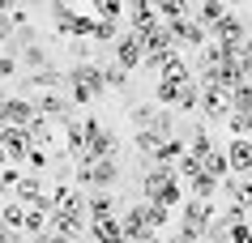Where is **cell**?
<instances>
[{"mask_svg": "<svg viewBox=\"0 0 252 243\" xmlns=\"http://www.w3.org/2000/svg\"><path fill=\"white\" fill-rule=\"evenodd\" d=\"M158 201L167 205V209H180V205L188 201V184H184V179H171V184L158 192Z\"/></svg>", "mask_w": 252, "mask_h": 243, "instance_id": "f1b7e54d", "label": "cell"}, {"mask_svg": "<svg viewBox=\"0 0 252 243\" xmlns=\"http://www.w3.org/2000/svg\"><path fill=\"white\" fill-rule=\"evenodd\" d=\"M158 77H171V81H184V77H192V68H188V60H184V55L175 52L171 60H167V64H162V73H158Z\"/></svg>", "mask_w": 252, "mask_h": 243, "instance_id": "836d02e7", "label": "cell"}, {"mask_svg": "<svg viewBox=\"0 0 252 243\" xmlns=\"http://www.w3.org/2000/svg\"><path fill=\"white\" fill-rule=\"evenodd\" d=\"M154 22H162L158 17V0H128V26L141 34V30H150Z\"/></svg>", "mask_w": 252, "mask_h": 243, "instance_id": "7c38bea8", "label": "cell"}, {"mask_svg": "<svg viewBox=\"0 0 252 243\" xmlns=\"http://www.w3.org/2000/svg\"><path fill=\"white\" fill-rule=\"evenodd\" d=\"M0 145L9 149V162L26 166V154L34 149V136H30V128H22V124H0Z\"/></svg>", "mask_w": 252, "mask_h": 243, "instance_id": "8992f818", "label": "cell"}, {"mask_svg": "<svg viewBox=\"0 0 252 243\" xmlns=\"http://www.w3.org/2000/svg\"><path fill=\"white\" fill-rule=\"evenodd\" d=\"M86 222H90V217H81V214H60V209H56L47 226L60 230V235H68V239H86Z\"/></svg>", "mask_w": 252, "mask_h": 243, "instance_id": "ac0fdd59", "label": "cell"}, {"mask_svg": "<svg viewBox=\"0 0 252 243\" xmlns=\"http://www.w3.org/2000/svg\"><path fill=\"white\" fill-rule=\"evenodd\" d=\"M120 175H124V171H120L116 158H94V162H81V166H77L73 184L86 188V192H94V188H116Z\"/></svg>", "mask_w": 252, "mask_h": 243, "instance_id": "6da1fadb", "label": "cell"}, {"mask_svg": "<svg viewBox=\"0 0 252 243\" xmlns=\"http://www.w3.org/2000/svg\"><path fill=\"white\" fill-rule=\"evenodd\" d=\"M47 9H52L56 30H60L64 39H73V26H77V9H73V4H64V0H56V4H47Z\"/></svg>", "mask_w": 252, "mask_h": 243, "instance_id": "cb8c5ba5", "label": "cell"}, {"mask_svg": "<svg viewBox=\"0 0 252 243\" xmlns=\"http://www.w3.org/2000/svg\"><path fill=\"white\" fill-rule=\"evenodd\" d=\"M226 133H231V136H252V115L231 111V115H226Z\"/></svg>", "mask_w": 252, "mask_h": 243, "instance_id": "d590c367", "label": "cell"}, {"mask_svg": "<svg viewBox=\"0 0 252 243\" xmlns=\"http://www.w3.org/2000/svg\"><path fill=\"white\" fill-rule=\"evenodd\" d=\"M60 85H64V73L56 64H47V68H39V73H26V77H22V94H26V90H60Z\"/></svg>", "mask_w": 252, "mask_h": 243, "instance_id": "5bb4252c", "label": "cell"}, {"mask_svg": "<svg viewBox=\"0 0 252 243\" xmlns=\"http://www.w3.org/2000/svg\"><path fill=\"white\" fill-rule=\"evenodd\" d=\"M158 141H162V133H154V128H137L133 145H137V154L146 158V166H154V154H158Z\"/></svg>", "mask_w": 252, "mask_h": 243, "instance_id": "484cf974", "label": "cell"}, {"mask_svg": "<svg viewBox=\"0 0 252 243\" xmlns=\"http://www.w3.org/2000/svg\"><path fill=\"white\" fill-rule=\"evenodd\" d=\"M17 60H22V73H39V68L52 64V55H47L43 39H39V43H30V47H22V52H17Z\"/></svg>", "mask_w": 252, "mask_h": 243, "instance_id": "44dd1931", "label": "cell"}, {"mask_svg": "<svg viewBox=\"0 0 252 243\" xmlns=\"http://www.w3.org/2000/svg\"><path fill=\"white\" fill-rule=\"evenodd\" d=\"M210 34H214L218 43H231V39H248V26H244V17H239L235 9H226V17L210 30Z\"/></svg>", "mask_w": 252, "mask_h": 243, "instance_id": "2e32d148", "label": "cell"}, {"mask_svg": "<svg viewBox=\"0 0 252 243\" xmlns=\"http://www.w3.org/2000/svg\"><path fill=\"white\" fill-rule=\"evenodd\" d=\"M103 73H107V90H124V85H128V68L116 64V60H111V64H103Z\"/></svg>", "mask_w": 252, "mask_h": 243, "instance_id": "74e56055", "label": "cell"}, {"mask_svg": "<svg viewBox=\"0 0 252 243\" xmlns=\"http://www.w3.org/2000/svg\"><path fill=\"white\" fill-rule=\"evenodd\" d=\"M64 85H86V90L98 98V94H107V73H103V64H94V60H77V64L64 73Z\"/></svg>", "mask_w": 252, "mask_h": 243, "instance_id": "5b68a950", "label": "cell"}, {"mask_svg": "<svg viewBox=\"0 0 252 243\" xmlns=\"http://www.w3.org/2000/svg\"><path fill=\"white\" fill-rule=\"evenodd\" d=\"M26 214H30V205H22L17 196H9V201L0 205V222H4L9 230H22V226H26Z\"/></svg>", "mask_w": 252, "mask_h": 243, "instance_id": "d4e9b609", "label": "cell"}, {"mask_svg": "<svg viewBox=\"0 0 252 243\" xmlns=\"http://www.w3.org/2000/svg\"><path fill=\"white\" fill-rule=\"evenodd\" d=\"M154 120H158V107H154V103L133 107V124H137V128H154Z\"/></svg>", "mask_w": 252, "mask_h": 243, "instance_id": "ab89813d", "label": "cell"}, {"mask_svg": "<svg viewBox=\"0 0 252 243\" xmlns=\"http://www.w3.org/2000/svg\"><path fill=\"white\" fill-rule=\"evenodd\" d=\"M248 175H252V171H248Z\"/></svg>", "mask_w": 252, "mask_h": 243, "instance_id": "f5cc1de1", "label": "cell"}, {"mask_svg": "<svg viewBox=\"0 0 252 243\" xmlns=\"http://www.w3.org/2000/svg\"><path fill=\"white\" fill-rule=\"evenodd\" d=\"M0 111H4V124H22V128H26V124L39 115L34 98H26V94H9V98H0Z\"/></svg>", "mask_w": 252, "mask_h": 243, "instance_id": "30bf717a", "label": "cell"}, {"mask_svg": "<svg viewBox=\"0 0 252 243\" xmlns=\"http://www.w3.org/2000/svg\"><path fill=\"white\" fill-rule=\"evenodd\" d=\"M120 34H124V22H116V17H98V30H94V39H98V43H116Z\"/></svg>", "mask_w": 252, "mask_h": 243, "instance_id": "d6a6232c", "label": "cell"}, {"mask_svg": "<svg viewBox=\"0 0 252 243\" xmlns=\"http://www.w3.org/2000/svg\"><path fill=\"white\" fill-rule=\"evenodd\" d=\"M201 115L210 124H226V115H231V90L205 85V94H201Z\"/></svg>", "mask_w": 252, "mask_h": 243, "instance_id": "ba28073f", "label": "cell"}, {"mask_svg": "<svg viewBox=\"0 0 252 243\" xmlns=\"http://www.w3.org/2000/svg\"><path fill=\"white\" fill-rule=\"evenodd\" d=\"M13 196H17V201H22V205H39L43 196H47V188H43V179H39V171H26V175L17 179Z\"/></svg>", "mask_w": 252, "mask_h": 243, "instance_id": "9a60e30c", "label": "cell"}, {"mask_svg": "<svg viewBox=\"0 0 252 243\" xmlns=\"http://www.w3.org/2000/svg\"><path fill=\"white\" fill-rule=\"evenodd\" d=\"M47 222H52V214H43V209H34V205H30V214H26V226H22V235H26V239H34V235H43V230H47Z\"/></svg>", "mask_w": 252, "mask_h": 243, "instance_id": "1f68e13d", "label": "cell"}, {"mask_svg": "<svg viewBox=\"0 0 252 243\" xmlns=\"http://www.w3.org/2000/svg\"><path fill=\"white\" fill-rule=\"evenodd\" d=\"M184 184H188V196H201V201H214V196L222 192V179L210 175V171H197V175L184 179Z\"/></svg>", "mask_w": 252, "mask_h": 243, "instance_id": "e0dca14e", "label": "cell"}, {"mask_svg": "<svg viewBox=\"0 0 252 243\" xmlns=\"http://www.w3.org/2000/svg\"><path fill=\"white\" fill-rule=\"evenodd\" d=\"M120 222H124V235H128V243H158V226L146 217V201H141V205H128Z\"/></svg>", "mask_w": 252, "mask_h": 243, "instance_id": "277c9868", "label": "cell"}, {"mask_svg": "<svg viewBox=\"0 0 252 243\" xmlns=\"http://www.w3.org/2000/svg\"><path fill=\"white\" fill-rule=\"evenodd\" d=\"M231 111H244V115H252V81H244L239 90H231Z\"/></svg>", "mask_w": 252, "mask_h": 243, "instance_id": "8d00e7d4", "label": "cell"}, {"mask_svg": "<svg viewBox=\"0 0 252 243\" xmlns=\"http://www.w3.org/2000/svg\"><path fill=\"white\" fill-rule=\"evenodd\" d=\"M86 4L94 17H116V22H124V9H128L124 0H86Z\"/></svg>", "mask_w": 252, "mask_h": 243, "instance_id": "f546056e", "label": "cell"}, {"mask_svg": "<svg viewBox=\"0 0 252 243\" xmlns=\"http://www.w3.org/2000/svg\"><path fill=\"white\" fill-rule=\"evenodd\" d=\"M116 149H120V136L103 124V133L90 136V158H116Z\"/></svg>", "mask_w": 252, "mask_h": 243, "instance_id": "603a6c76", "label": "cell"}, {"mask_svg": "<svg viewBox=\"0 0 252 243\" xmlns=\"http://www.w3.org/2000/svg\"><path fill=\"white\" fill-rule=\"evenodd\" d=\"M214 201H201V196H188L184 205H180V230H188L192 239H205V226L214 222Z\"/></svg>", "mask_w": 252, "mask_h": 243, "instance_id": "7a4b0ae2", "label": "cell"}, {"mask_svg": "<svg viewBox=\"0 0 252 243\" xmlns=\"http://www.w3.org/2000/svg\"><path fill=\"white\" fill-rule=\"evenodd\" d=\"M205 171H210V175H218V179L231 175V158H226V149H214L210 158H205Z\"/></svg>", "mask_w": 252, "mask_h": 243, "instance_id": "e575fe53", "label": "cell"}, {"mask_svg": "<svg viewBox=\"0 0 252 243\" xmlns=\"http://www.w3.org/2000/svg\"><path fill=\"white\" fill-rule=\"evenodd\" d=\"M214 149H218V145H214L210 128H205V124H192V133H188V154H192V158H201V162H205V158H210V154H214Z\"/></svg>", "mask_w": 252, "mask_h": 243, "instance_id": "ffe728a7", "label": "cell"}, {"mask_svg": "<svg viewBox=\"0 0 252 243\" xmlns=\"http://www.w3.org/2000/svg\"><path fill=\"white\" fill-rule=\"evenodd\" d=\"M90 47H94V39H68V52H73V60H90Z\"/></svg>", "mask_w": 252, "mask_h": 243, "instance_id": "7bdbcfd3", "label": "cell"}, {"mask_svg": "<svg viewBox=\"0 0 252 243\" xmlns=\"http://www.w3.org/2000/svg\"><path fill=\"white\" fill-rule=\"evenodd\" d=\"M146 217H150V222H154V226H167V217H171V209H167V205H162V201H146Z\"/></svg>", "mask_w": 252, "mask_h": 243, "instance_id": "b9f144b4", "label": "cell"}, {"mask_svg": "<svg viewBox=\"0 0 252 243\" xmlns=\"http://www.w3.org/2000/svg\"><path fill=\"white\" fill-rule=\"evenodd\" d=\"M4 166H9V149L0 145V171H4Z\"/></svg>", "mask_w": 252, "mask_h": 243, "instance_id": "bcb514c9", "label": "cell"}, {"mask_svg": "<svg viewBox=\"0 0 252 243\" xmlns=\"http://www.w3.org/2000/svg\"><path fill=\"white\" fill-rule=\"evenodd\" d=\"M226 9H231L226 0H201V4L192 9V13H197V22H201L205 30H214V26H218V22L226 17Z\"/></svg>", "mask_w": 252, "mask_h": 243, "instance_id": "7402d4cb", "label": "cell"}, {"mask_svg": "<svg viewBox=\"0 0 252 243\" xmlns=\"http://www.w3.org/2000/svg\"><path fill=\"white\" fill-rule=\"evenodd\" d=\"M0 124H4V111H0Z\"/></svg>", "mask_w": 252, "mask_h": 243, "instance_id": "f907efd6", "label": "cell"}, {"mask_svg": "<svg viewBox=\"0 0 252 243\" xmlns=\"http://www.w3.org/2000/svg\"><path fill=\"white\" fill-rule=\"evenodd\" d=\"M73 243H86V239H73Z\"/></svg>", "mask_w": 252, "mask_h": 243, "instance_id": "816d5d0a", "label": "cell"}, {"mask_svg": "<svg viewBox=\"0 0 252 243\" xmlns=\"http://www.w3.org/2000/svg\"><path fill=\"white\" fill-rule=\"evenodd\" d=\"M17 68H22V60H17V52H9V47H0V81L17 77Z\"/></svg>", "mask_w": 252, "mask_h": 243, "instance_id": "f35d334b", "label": "cell"}, {"mask_svg": "<svg viewBox=\"0 0 252 243\" xmlns=\"http://www.w3.org/2000/svg\"><path fill=\"white\" fill-rule=\"evenodd\" d=\"M167 26H171L175 43H180V47H192V52H197V47H205V39H210V30L197 22V13L180 17V22H167Z\"/></svg>", "mask_w": 252, "mask_h": 243, "instance_id": "52a82bcc", "label": "cell"}, {"mask_svg": "<svg viewBox=\"0 0 252 243\" xmlns=\"http://www.w3.org/2000/svg\"><path fill=\"white\" fill-rule=\"evenodd\" d=\"M13 4L17 0H0V13H13Z\"/></svg>", "mask_w": 252, "mask_h": 243, "instance_id": "f6af8a7d", "label": "cell"}, {"mask_svg": "<svg viewBox=\"0 0 252 243\" xmlns=\"http://www.w3.org/2000/svg\"><path fill=\"white\" fill-rule=\"evenodd\" d=\"M116 196H111V188H94L86 192V214H90V222H103V217H116Z\"/></svg>", "mask_w": 252, "mask_h": 243, "instance_id": "8fae6325", "label": "cell"}, {"mask_svg": "<svg viewBox=\"0 0 252 243\" xmlns=\"http://www.w3.org/2000/svg\"><path fill=\"white\" fill-rule=\"evenodd\" d=\"M226 158H231L235 175H248L252 171V136H231L226 141Z\"/></svg>", "mask_w": 252, "mask_h": 243, "instance_id": "4fadbf2b", "label": "cell"}, {"mask_svg": "<svg viewBox=\"0 0 252 243\" xmlns=\"http://www.w3.org/2000/svg\"><path fill=\"white\" fill-rule=\"evenodd\" d=\"M244 73H248V81H252V55H248V60H244Z\"/></svg>", "mask_w": 252, "mask_h": 243, "instance_id": "7dc6e473", "label": "cell"}, {"mask_svg": "<svg viewBox=\"0 0 252 243\" xmlns=\"http://www.w3.org/2000/svg\"><path fill=\"white\" fill-rule=\"evenodd\" d=\"M192 13V0H158V17L162 22H180Z\"/></svg>", "mask_w": 252, "mask_h": 243, "instance_id": "4dcf8cb0", "label": "cell"}, {"mask_svg": "<svg viewBox=\"0 0 252 243\" xmlns=\"http://www.w3.org/2000/svg\"><path fill=\"white\" fill-rule=\"evenodd\" d=\"M26 128H30V136H34V145H52L56 141V120H47V115H34Z\"/></svg>", "mask_w": 252, "mask_h": 243, "instance_id": "4316f807", "label": "cell"}, {"mask_svg": "<svg viewBox=\"0 0 252 243\" xmlns=\"http://www.w3.org/2000/svg\"><path fill=\"white\" fill-rule=\"evenodd\" d=\"M34 107H39V115H47V120H56V124H64V120H73V103H68L60 90H39L34 94Z\"/></svg>", "mask_w": 252, "mask_h": 243, "instance_id": "9c48e42d", "label": "cell"}, {"mask_svg": "<svg viewBox=\"0 0 252 243\" xmlns=\"http://www.w3.org/2000/svg\"><path fill=\"white\" fill-rule=\"evenodd\" d=\"M226 4H248V0H226Z\"/></svg>", "mask_w": 252, "mask_h": 243, "instance_id": "c3c4849f", "label": "cell"}, {"mask_svg": "<svg viewBox=\"0 0 252 243\" xmlns=\"http://www.w3.org/2000/svg\"><path fill=\"white\" fill-rule=\"evenodd\" d=\"M111 60H116V64H124L128 73L146 64V43H141V34H137L133 26H124V34L111 43Z\"/></svg>", "mask_w": 252, "mask_h": 243, "instance_id": "3957f363", "label": "cell"}, {"mask_svg": "<svg viewBox=\"0 0 252 243\" xmlns=\"http://www.w3.org/2000/svg\"><path fill=\"white\" fill-rule=\"evenodd\" d=\"M13 34H17V26H13V17H9V13H0V47H4V43L13 39Z\"/></svg>", "mask_w": 252, "mask_h": 243, "instance_id": "ee69618b", "label": "cell"}, {"mask_svg": "<svg viewBox=\"0 0 252 243\" xmlns=\"http://www.w3.org/2000/svg\"><path fill=\"white\" fill-rule=\"evenodd\" d=\"M0 98H4V81H0Z\"/></svg>", "mask_w": 252, "mask_h": 243, "instance_id": "681fc988", "label": "cell"}, {"mask_svg": "<svg viewBox=\"0 0 252 243\" xmlns=\"http://www.w3.org/2000/svg\"><path fill=\"white\" fill-rule=\"evenodd\" d=\"M154 98H158V107H175V103H180V81L158 77L154 81Z\"/></svg>", "mask_w": 252, "mask_h": 243, "instance_id": "83f0119b", "label": "cell"}, {"mask_svg": "<svg viewBox=\"0 0 252 243\" xmlns=\"http://www.w3.org/2000/svg\"><path fill=\"white\" fill-rule=\"evenodd\" d=\"M184 154H188V136L175 133V136H162V141H158V154H154V162H162V166H175Z\"/></svg>", "mask_w": 252, "mask_h": 243, "instance_id": "d6986e66", "label": "cell"}, {"mask_svg": "<svg viewBox=\"0 0 252 243\" xmlns=\"http://www.w3.org/2000/svg\"><path fill=\"white\" fill-rule=\"evenodd\" d=\"M52 166V158H47V145H34L26 154V171H47Z\"/></svg>", "mask_w": 252, "mask_h": 243, "instance_id": "60d3db41", "label": "cell"}]
</instances>
